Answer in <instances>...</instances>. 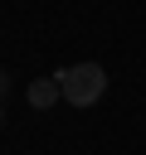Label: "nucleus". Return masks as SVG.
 <instances>
[{
	"label": "nucleus",
	"instance_id": "nucleus-1",
	"mask_svg": "<svg viewBox=\"0 0 146 155\" xmlns=\"http://www.w3.org/2000/svg\"><path fill=\"white\" fill-rule=\"evenodd\" d=\"M54 78H58V87H63V102H73V107H92V102L107 92L102 63H73V68H58Z\"/></svg>",
	"mask_w": 146,
	"mask_h": 155
},
{
	"label": "nucleus",
	"instance_id": "nucleus-2",
	"mask_svg": "<svg viewBox=\"0 0 146 155\" xmlns=\"http://www.w3.org/2000/svg\"><path fill=\"white\" fill-rule=\"evenodd\" d=\"M24 97H29V107H34V111H44V107H54V102L63 97V87H58V78H34Z\"/></svg>",
	"mask_w": 146,
	"mask_h": 155
},
{
	"label": "nucleus",
	"instance_id": "nucleus-3",
	"mask_svg": "<svg viewBox=\"0 0 146 155\" xmlns=\"http://www.w3.org/2000/svg\"><path fill=\"white\" fill-rule=\"evenodd\" d=\"M0 92H5V82H0Z\"/></svg>",
	"mask_w": 146,
	"mask_h": 155
}]
</instances>
